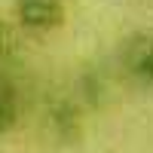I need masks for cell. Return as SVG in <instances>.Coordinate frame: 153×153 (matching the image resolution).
<instances>
[{"mask_svg":"<svg viewBox=\"0 0 153 153\" xmlns=\"http://www.w3.org/2000/svg\"><path fill=\"white\" fill-rule=\"evenodd\" d=\"M12 49H16V34H12V28L0 19V61L12 55Z\"/></svg>","mask_w":153,"mask_h":153,"instance_id":"5b68a950","label":"cell"},{"mask_svg":"<svg viewBox=\"0 0 153 153\" xmlns=\"http://www.w3.org/2000/svg\"><path fill=\"white\" fill-rule=\"evenodd\" d=\"M12 12L16 22L31 34H49L68 19L65 0H12Z\"/></svg>","mask_w":153,"mask_h":153,"instance_id":"7a4b0ae2","label":"cell"},{"mask_svg":"<svg viewBox=\"0 0 153 153\" xmlns=\"http://www.w3.org/2000/svg\"><path fill=\"white\" fill-rule=\"evenodd\" d=\"M19 95L12 92V86L0 83V135H9L12 129L19 126Z\"/></svg>","mask_w":153,"mask_h":153,"instance_id":"277c9868","label":"cell"},{"mask_svg":"<svg viewBox=\"0 0 153 153\" xmlns=\"http://www.w3.org/2000/svg\"><path fill=\"white\" fill-rule=\"evenodd\" d=\"M120 65L135 86L153 89V31H135L126 37L120 46Z\"/></svg>","mask_w":153,"mask_h":153,"instance_id":"6da1fadb","label":"cell"},{"mask_svg":"<svg viewBox=\"0 0 153 153\" xmlns=\"http://www.w3.org/2000/svg\"><path fill=\"white\" fill-rule=\"evenodd\" d=\"M46 129L58 144H76L83 135V120L80 110L71 98H55L46 107Z\"/></svg>","mask_w":153,"mask_h":153,"instance_id":"3957f363","label":"cell"}]
</instances>
